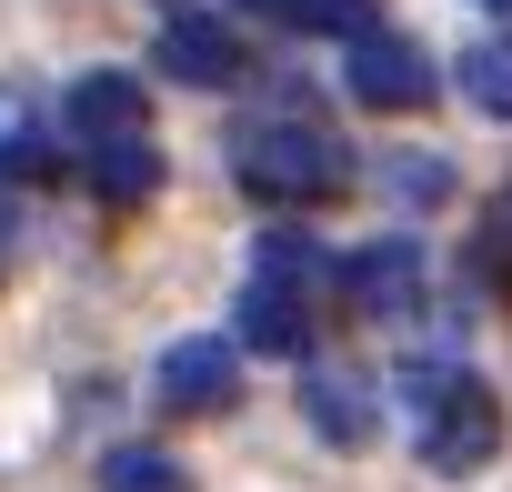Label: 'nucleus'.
<instances>
[{
  "mask_svg": "<svg viewBox=\"0 0 512 492\" xmlns=\"http://www.w3.org/2000/svg\"><path fill=\"white\" fill-rule=\"evenodd\" d=\"M61 121H71L81 141H131V131L151 121V91H141L131 71H81L71 101H61Z\"/></svg>",
  "mask_w": 512,
  "mask_h": 492,
  "instance_id": "8",
  "label": "nucleus"
},
{
  "mask_svg": "<svg viewBox=\"0 0 512 492\" xmlns=\"http://www.w3.org/2000/svg\"><path fill=\"white\" fill-rule=\"evenodd\" d=\"M91 191L101 201H151L161 191V151L131 131V141H91Z\"/></svg>",
  "mask_w": 512,
  "mask_h": 492,
  "instance_id": "11",
  "label": "nucleus"
},
{
  "mask_svg": "<svg viewBox=\"0 0 512 492\" xmlns=\"http://www.w3.org/2000/svg\"><path fill=\"white\" fill-rule=\"evenodd\" d=\"M231 322H241V352H272V362L312 352V292H292V282H262V272H251Z\"/></svg>",
  "mask_w": 512,
  "mask_h": 492,
  "instance_id": "7",
  "label": "nucleus"
},
{
  "mask_svg": "<svg viewBox=\"0 0 512 492\" xmlns=\"http://www.w3.org/2000/svg\"><path fill=\"white\" fill-rule=\"evenodd\" d=\"M101 492H191V472L151 442H121V452H101Z\"/></svg>",
  "mask_w": 512,
  "mask_h": 492,
  "instance_id": "12",
  "label": "nucleus"
},
{
  "mask_svg": "<svg viewBox=\"0 0 512 492\" xmlns=\"http://www.w3.org/2000/svg\"><path fill=\"white\" fill-rule=\"evenodd\" d=\"M492 252H502V262H512V201H502V211H492Z\"/></svg>",
  "mask_w": 512,
  "mask_h": 492,
  "instance_id": "16",
  "label": "nucleus"
},
{
  "mask_svg": "<svg viewBox=\"0 0 512 492\" xmlns=\"http://www.w3.org/2000/svg\"><path fill=\"white\" fill-rule=\"evenodd\" d=\"M402 402H412V452H422L442 482H472V472L502 452V402H492V382H472L462 362H412V372H402Z\"/></svg>",
  "mask_w": 512,
  "mask_h": 492,
  "instance_id": "1",
  "label": "nucleus"
},
{
  "mask_svg": "<svg viewBox=\"0 0 512 492\" xmlns=\"http://www.w3.org/2000/svg\"><path fill=\"white\" fill-rule=\"evenodd\" d=\"M251 272H262V282H292V292H312V302L342 282V272L322 262V241H312V231H262V241H251Z\"/></svg>",
  "mask_w": 512,
  "mask_h": 492,
  "instance_id": "10",
  "label": "nucleus"
},
{
  "mask_svg": "<svg viewBox=\"0 0 512 492\" xmlns=\"http://www.w3.org/2000/svg\"><path fill=\"white\" fill-rule=\"evenodd\" d=\"M302 422H312L322 442L362 452V442H372V382H362V372H332V362H312V372H302Z\"/></svg>",
  "mask_w": 512,
  "mask_h": 492,
  "instance_id": "9",
  "label": "nucleus"
},
{
  "mask_svg": "<svg viewBox=\"0 0 512 492\" xmlns=\"http://www.w3.org/2000/svg\"><path fill=\"white\" fill-rule=\"evenodd\" d=\"M302 31H372V0H282Z\"/></svg>",
  "mask_w": 512,
  "mask_h": 492,
  "instance_id": "15",
  "label": "nucleus"
},
{
  "mask_svg": "<svg viewBox=\"0 0 512 492\" xmlns=\"http://www.w3.org/2000/svg\"><path fill=\"white\" fill-rule=\"evenodd\" d=\"M151 71L181 81V91H231L241 81V31L221 11H171L161 41H151Z\"/></svg>",
  "mask_w": 512,
  "mask_h": 492,
  "instance_id": "4",
  "label": "nucleus"
},
{
  "mask_svg": "<svg viewBox=\"0 0 512 492\" xmlns=\"http://www.w3.org/2000/svg\"><path fill=\"white\" fill-rule=\"evenodd\" d=\"M382 191H392V201H422V211H432V201H452V161H442V151H392Z\"/></svg>",
  "mask_w": 512,
  "mask_h": 492,
  "instance_id": "14",
  "label": "nucleus"
},
{
  "mask_svg": "<svg viewBox=\"0 0 512 492\" xmlns=\"http://www.w3.org/2000/svg\"><path fill=\"white\" fill-rule=\"evenodd\" d=\"M241 161V191L251 201H332L342 181H352V151L322 131V121H302V111H282V121H262V131H241L231 141Z\"/></svg>",
  "mask_w": 512,
  "mask_h": 492,
  "instance_id": "2",
  "label": "nucleus"
},
{
  "mask_svg": "<svg viewBox=\"0 0 512 492\" xmlns=\"http://www.w3.org/2000/svg\"><path fill=\"white\" fill-rule=\"evenodd\" d=\"M231 402H241V342L191 332L161 352V412H231Z\"/></svg>",
  "mask_w": 512,
  "mask_h": 492,
  "instance_id": "6",
  "label": "nucleus"
},
{
  "mask_svg": "<svg viewBox=\"0 0 512 492\" xmlns=\"http://www.w3.org/2000/svg\"><path fill=\"white\" fill-rule=\"evenodd\" d=\"M422 292H432L422 241H372V252H352V262H342V302H352V312H372V322H412V312H422Z\"/></svg>",
  "mask_w": 512,
  "mask_h": 492,
  "instance_id": "5",
  "label": "nucleus"
},
{
  "mask_svg": "<svg viewBox=\"0 0 512 492\" xmlns=\"http://www.w3.org/2000/svg\"><path fill=\"white\" fill-rule=\"evenodd\" d=\"M342 81H352V101H372V111H422L432 101V51L412 41V31H352V51H342Z\"/></svg>",
  "mask_w": 512,
  "mask_h": 492,
  "instance_id": "3",
  "label": "nucleus"
},
{
  "mask_svg": "<svg viewBox=\"0 0 512 492\" xmlns=\"http://www.w3.org/2000/svg\"><path fill=\"white\" fill-rule=\"evenodd\" d=\"M462 101L482 121H512V41H472L462 51Z\"/></svg>",
  "mask_w": 512,
  "mask_h": 492,
  "instance_id": "13",
  "label": "nucleus"
},
{
  "mask_svg": "<svg viewBox=\"0 0 512 492\" xmlns=\"http://www.w3.org/2000/svg\"><path fill=\"white\" fill-rule=\"evenodd\" d=\"M482 11H502V21H512V0H482Z\"/></svg>",
  "mask_w": 512,
  "mask_h": 492,
  "instance_id": "17",
  "label": "nucleus"
}]
</instances>
